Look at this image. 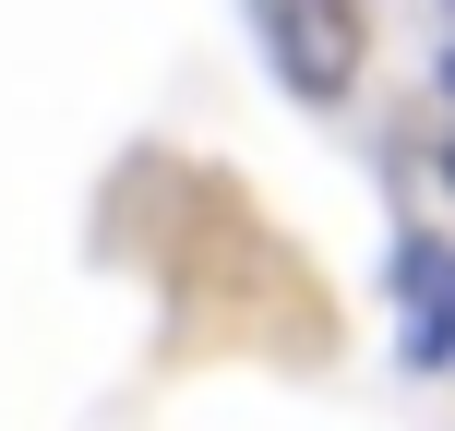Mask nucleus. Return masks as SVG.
<instances>
[{"instance_id": "f257e3e1", "label": "nucleus", "mask_w": 455, "mask_h": 431, "mask_svg": "<svg viewBox=\"0 0 455 431\" xmlns=\"http://www.w3.org/2000/svg\"><path fill=\"white\" fill-rule=\"evenodd\" d=\"M264 36H275V72L299 96H347V72H360V12L347 0H275Z\"/></svg>"}, {"instance_id": "20e7f679", "label": "nucleus", "mask_w": 455, "mask_h": 431, "mask_svg": "<svg viewBox=\"0 0 455 431\" xmlns=\"http://www.w3.org/2000/svg\"><path fill=\"white\" fill-rule=\"evenodd\" d=\"M443 96H455V60H443Z\"/></svg>"}, {"instance_id": "f03ea898", "label": "nucleus", "mask_w": 455, "mask_h": 431, "mask_svg": "<svg viewBox=\"0 0 455 431\" xmlns=\"http://www.w3.org/2000/svg\"><path fill=\"white\" fill-rule=\"evenodd\" d=\"M408 360L455 371V264H432V251H408Z\"/></svg>"}, {"instance_id": "7ed1b4c3", "label": "nucleus", "mask_w": 455, "mask_h": 431, "mask_svg": "<svg viewBox=\"0 0 455 431\" xmlns=\"http://www.w3.org/2000/svg\"><path fill=\"white\" fill-rule=\"evenodd\" d=\"M443 180H455V144H443Z\"/></svg>"}, {"instance_id": "39448f33", "label": "nucleus", "mask_w": 455, "mask_h": 431, "mask_svg": "<svg viewBox=\"0 0 455 431\" xmlns=\"http://www.w3.org/2000/svg\"><path fill=\"white\" fill-rule=\"evenodd\" d=\"M443 12H455V0H443Z\"/></svg>"}]
</instances>
